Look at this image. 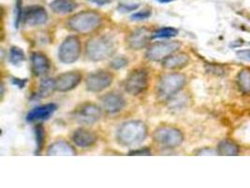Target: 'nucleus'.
Returning a JSON list of instances; mask_svg holds the SVG:
<instances>
[{
	"label": "nucleus",
	"mask_w": 250,
	"mask_h": 188,
	"mask_svg": "<svg viewBox=\"0 0 250 188\" xmlns=\"http://www.w3.org/2000/svg\"><path fill=\"white\" fill-rule=\"evenodd\" d=\"M148 135L146 124L141 120H128L124 122L116 133V141L124 146H135L146 141Z\"/></svg>",
	"instance_id": "obj_1"
},
{
	"label": "nucleus",
	"mask_w": 250,
	"mask_h": 188,
	"mask_svg": "<svg viewBox=\"0 0 250 188\" xmlns=\"http://www.w3.org/2000/svg\"><path fill=\"white\" fill-rule=\"evenodd\" d=\"M84 50L87 59L98 62L112 58L116 52V46L109 36H96L86 42Z\"/></svg>",
	"instance_id": "obj_2"
},
{
	"label": "nucleus",
	"mask_w": 250,
	"mask_h": 188,
	"mask_svg": "<svg viewBox=\"0 0 250 188\" xmlns=\"http://www.w3.org/2000/svg\"><path fill=\"white\" fill-rule=\"evenodd\" d=\"M103 23V17L94 11L77 12L68 18V29L80 34H88L98 29Z\"/></svg>",
	"instance_id": "obj_3"
},
{
	"label": "nucleus",
	"mask_w": 250,
	"mask_h": 188,
	"mask_svg": "<svg viewBox=\"0 0 250 188\" xmlns=\"http://www.w3.org/2000/svg\"><path fill=\"white\" fill-rule=\"evenodd\" d=\"M187 83V77L180 72H171L160 77L157 85V94L160 99L167 100L179 93Z\"/></svg>",
	"instance_id": "obj_4"
},
{
	"label": "nucleus",
	"mask_w": 250,
	"mask_h": 188,
	"mask_svg": "<svg viewBox=\"0 0 250 188\" xmlns=\"http://www.w3.org/2000/svg\"><path fill=\"white\" fill-rule=\"evenodd\" d=\"M148 85L149 73L145 68H138L131 70L123 83L125 92L132 96L144 94L147 90Z\"/></svg>",
	"instance_id": "obj_5"
},
{
	"label": "nucleus",
	"mask_w": 250,
	"mask_h": 188,
	"mask_svg": "<svg viewBox=\"0 0 250 188\" xmlns=\"http://www.w3.org/2000/svg\"><path fill=\"white\" fill-rule=\"evenodd\" d=\"M153 139L160 146L172 149L182 144L184 136L180 130L168 125H163L154 132Z\"/></svg>",
	"instance_id": "obj_6"
},
{
	"label": "nucleus",
	"mask_w": 250,
	"mask_h": 188,
	"mask_svg": "<svg viewBox=\"0 0 250 188\" xmlns=\"http://www.w3.org/2000/svg\"><path fill=\"white\" fill-rule=\"evenodd\" d=\"M82 53V44L76 36H68L58 49V59L64 64H71L77 61Z\"/></svg>",
	"instance_id": "obj_7"
},
{
	"label": "nucleus",
	"mask_w": 250,
	"mask_h": 188,
	"mask_svg": "<svg viewBox=\"0 0 250 188\" xmlns=\"http://www.w3.org/2000/svg\"><path fill=\"white\" fill-rule=\"evenodd\" d=\"M181 47V44L177 41L159 42L148 47L146 58L149 61H162L173 53H176Z\"/></svg>",
	"instance_id": "obj_8"
},
{
	"label": "nucleus",
	"mask_w": 250,
	"mask_h": 188,
	"mask_svg": "<svg viewBox=\"0 0 250 188\" xmlns=\"http://www.w3.org/2000/svg\"><path fill=\"white\" fill-rule=\"evenodd\" d=\"M71 116L73 120L79 124L92 125L102 117V109L95 104L84 103L76 107Z\"/></svg>",
	"instance_id": "obj_9"
},
{
	"label": "nucleus",
	"mask_w": 250,
	"mask_h": 188,
	"mask_svg": "<svg viewBox=\"0 0 250 188\" xmlns=\"http://www.w3.org/2000/svg\"><path fill=\"white\" fill-rule=\"evenodd\" d=\"M112 72L105 70H99L91 72L85 78L86 90L90 93H102L108 89L114 82Z\"/></svg>",
	"instance_id": "obj_10"
},
{
	"label": "nucleus",
	"mask_w": 250,
	"mask_h": 188,
	"mask_svg": "<svg viewBox=\"0 0 250 188\" xmlns=\"http://www.w3.org/2000/svg\"><path fill=\"white\" fill-rule=\"evenodd\" d=\"M101 105L103 110L110 115L117 114L125 108L126 102L125 97L117 92L104 94L101 98Z\"/></svg>",
	"instance_id": "obj_11"
},
{
	"label": "nucleus",
	"mask_w": 250,
	"mask_h": 188,
	"mask_svg": "<svg viewBox=\"0 0 250 188\" xmlns=\"http://www.w3.org/2000/svg\"><path fill=\"white\" fill-rule=\"evenodd\" d=\"M153 38V33L147 27H139L126 37V46L132 50H141L147 47Z\"/></svg>",
	"instance_id": "obj_12"
},
{
	"label": "nucleus",
	"mask_w": 250,
	"mask_h": 188,
	"mask_svg": "<svg viewBox=\"0 0 250 188\" xmlns=\"http://www.w3.org/2000/svg\"><path fill=\"white\" fill-rule=\"evenodd\" d=\"M48 21V13L42 6L33 5L23 9V22L28 26H38Z\"/></svg>",
	"instance_id": "obj_13"
},
{
	"label": "nucleus",
	"mask_w": 250,
	"mask_h": 188,
	"mask_svg": "<svg viewBox=\"0 0 250 188\" xmlns=\"http://www.w3.org/2000/svg\"><path fill=\"white\" fill-rule=\"evenodd\" d=\"M55 79L57 92L67 93L72 91L79 85L82 81V74L79 71L71 70L59 74Z\"/></svg>",
	"instance_id": "obj_14"
},
{
	"label": "nucleus",
	"mask_w": 250,
	"mask_h": 188,
	"mask_svg": "<svg viewBox=\"0 0 250 188\" xmlns=\"http://www.w3.org/2000/svg\"><path fill=\"white\" fill-rule=\"evenodd\" d=\"M57 109V106L56 104H46L42 106H36L26 115V120L28 122L47 120L52 115H54Z\"/></svg>",
	"instance_id": "obj_15"
},
{
	"label": "nucleus",
	"mask_w": 250,
	"mask_h": 188,
	"mask_svg": "<svg viewBox=\"0 0 250 188\" xmlns=\"http://www.w3.org/2000/svg\"><path fill=\"white\" fill-rule=\"evenodd\" d=\"M71 140L79 148H89L96 144L98 141V136L90 130L79 128L73 132Z\"/></svg>",
	"instance_id": "obj_16"
},
{
	"label": "nucleus",
	"mask_w": 250,
	"mask_h": 188,
	"mask_svg": "<svg viewBox=\"0 0 250 188\" xmlns=\"http://www.w3.org/2000/svg\"><path fill=\"white\" fill-rule=\"evenodd\" d=\"M31 70L36 76H43L47 74L51 68L50 60L47 56L41 52L31 54Z\"/></svg>",
	"instance_id": "obj_17"
},
{
	"label": "nucleus",
	"mask_w": 250,
	"mask_h": 188,
	"mask_svg": "<svg viewBox=\"0 0 250 188\" xmlns=\"http://www.w3.org/2000/svg\"><path fill=\"white\" fill-rule=\"evenodd\" d=\"M189 57L186 53H173L168 58L162 60L163 68L167 70H179L188 66Z\"/></svg>",
	"instance_id": "obj_18"
},
{
	"label": "nucleus",
	"mask_w": 250,
	"mask_h": 188,
	"mask_svg": "<svg viewBox=\"0 0 250 188\" xmlns=\"http://www.w3.org/2000/svg\"><path fill=\"white\" fill-rule=\"evenodd\" d=\"M47 155H76V150L67 141H58L49 147Z\"/></svg>",
	"instance_id": "obj_19"
},
{
	"label": "nucleus",
	"mask_w": 250,
	"mask_h": 188,
	"mask_svg": "<svg viewBox=\"0 0 250 188\" xmlns=\"http://www.w3.org/2000/svg\"><path fill=\"white\" fill-rule=\"evenodd\" d=\"M78 7L75 0H54L50 4V8L57 14H68L74 12Z\"/></svg>",
	"instance_id": "obj_20"
},
{
	"label": "nucleus",
	"mask_w": 250,
	"mask_h": 188,
	"mask_svg": "<svg viewBox=\"0 0 250 188\" xmlns=\"http://www.w3.org/2000/svg\"><path fill=\"white\" fill-rule=\"evenodd\" d=\"M57 91L56 79L54 78H44L39 87V90L33 95V98L36 100L48 98Z\"/></svg>",
	"instance_id": "obj_21"
},
{
	"label": "nucleus",
	"mask_w": 250,
	"mask_h": 188,
	"mask_svg": "<svg viewBox=\"0 0 250 188\" xmlns=\"http://www.w3.org/2000/svg\"><path fill=\"white\" fill-rule=\"evenodd\" d=\"M239 147L232 141H222L219 142L218 147H217V153L220 155H228V156H233V155H238Z\"/></svg>",
	"instance_id": "obj_22"
},
{
	"label": "nucleus",
	"mask_w": 250,
	"mask_h": 188,
	"mask_svg": "<svg viewBox=\"0 0 250 188\" xmlns=\"http://www.w3.org/2000/svg\"><path fill=\"white\" fill-rule=\"evenodd\" d=\"M35 139H36V155L42 153L45 143V129L42 124H37L35 126Z\"/></svg>",
	"instance_id": "obj_23"
},
{
	"label": "nucleus",
	"mask_w": 250,
	"mask_h": 188,
	"mask_svg": "<svg viewBox=\"0 0 250 188\" xmlns=\"http://www.w3.org/2000/svg\"><path fill=\"white\" fill-rule=\"evenodd\" d=\"M25 60V55L22 48L18 47H12L9 52V61L12 65H19Z\"/></svg>",
	"instance_id": "obj_24"
},
{
	"label": "nucleus",
	"mask_w": 250,
	"mask_h": 188,
	"mask_svg": "<svg viewBox=\"0 0 250 188\" xmlns=\"http://www.w3.org/2000/svg\"><path fill=\"white\" fill-rule=\"evenodd\" d=\"M239 87L245 93H250V70L245 69L239 72L238 77Z\"/></svg>",
	"instance_id": "obj_25"
},
{
	"label": "nucleus",
	"mask_w": 250,
	"mask_h": 188,
	"mask_svg": "<svg viewBox=\"0 0 250 188\" xmlns=\"http://www.w3.org/2000/svg\"><path fill=\"white\" fill-rule=\"evenodd\" d=\"M178 34V30L174 27H171V26H167V27H162L159 28L157 31H155L153 33V38L155 39H170L172 37Z\"/></svg>",
	"instance_id": "obj_26"
},
{
	"label": "nucleus",
	"mask_w": 250,
	"mask_h": 188,
	"mask_svg": "<svg viewBox=\"0 0 250 188\" xmlns=\"http://www.w3.org/2000/svg\"><path fill=\"white\" fill-rule=\"evenodd\" d=\"M127 64H128V59L125 58L124 56L116 57V58L113 59V60L110 62L111 68H113L114 70L123 69V68H125Z\"/></svg>",
	"instance_id": "obj_27"
},
{
	"label": "nucleus",
	"mask_w": 250,
	"mask_h": 188,
	"mask_svg": "<svg viewBox=\"0 0 250 188\" xmlns=\"http://www.w3.org/2000/svg\"><path fill=\"white\" fill-rule=\"evenodd\" d=\"M15 27L18 28L19 24L23 21V9L22 7V0H16V5H15Z\"/></svg>",
	"instance_id": "obj_28"
},
{
	"label": "nucleus",
	"mask_w": 250,
	"mask_h": 188,
	"mask_svg": "<svg viewBox=\"0 0 250 188\" xmlns=\"http://www.w3.org/2000/svg\"><path fill=\"white\" fill-rule=\"evenodd\" d=\"M152 12L150 10H143L140 12H137L131 15V20L133 21H143L149 18L151 16Z\"/></svg>",
	"instance_id": "obj_29"
},
{
	"label": "nucleus",
	"mask_w": 250,
	"mask_h": 188,
	"mask_svg": "<svg viewBox=\"0 0 250 188\" xmlns=\"http://www.w3.org/2000/svg\"><path fill=\"white\" fill-rule=\"evenodd\" d=\"M139 8V5H134V4H121L118 6V10L122 12H129L136 11Z\"/></svg>",
	"instance_id": "obj_30"
},
{
	"label": "nucleus",
	"mask_w": 250,
	"mask_h": 188,
	"mask_svg": "<svg viewBox=\"0 0 250 188\" xmlns=\"http://www.w3.org/2000/svg\"><path fill=\"white\" fill-rule=\"evenodd\" d=\"M129 155H151V151L147 148L144 149H138V150H133L129 153Z\"/></svg>",
	"instance_id": "obj_31"
},
{
	"label": "nucleus",
	"mask_w": 250,
	"mask_h": 188,
	"mask_svg": "<svg viewBox=\"0 0 250 188\" xmlns=\"http://www.w3.org/2000/svg\"><path fill=\"white\" fill-rule=\"evenodd\" d=\"M237 57L239 59L250 62V50H240L237 52Z\"/></svg>",
	"instance_id": "obj_32"
},
{
	"label": "nucleus",
	"mask_w": 250,
	"mask_h": 188,
	"mask_svg": "<svg viewBox=\"0 0 250 188\" xmlns=\"http://www.w3.org/2000/svg\"><path fill=\"white\" fill-rule=\"evenodd\" d=\"M217 153H218L217 151L207 148V149H203V150L199 151L197 153V155H216Z\"/></svg>",
	"instance_id": "obj_33"
},
{
	"label": "nucleus",
	"mask_w": 250,
	"mask_h": 188,
	"mask_svg": "<svg viewBox=\"0 0 250 188\" xmlns=\"http://www.w3.org/2000/svg\"><path fill=\"white\" fill-rule=\"evenodd\" d=\"M26 82H27L26 79H23V80H22V79H20V78H12V83H13L14 85H16L17 87H19L20 89L24 88Z\"/></svg>",
	"instance_id": "obj_34"
},
{
	"label": "nucleus",
	"mask_w": 250,
	"mask_h": 188,
	"mask_svg": "<svg viewBox=\"0 0 250 188\" xmlns=\"http://www.w3.org/2000/svg\"><path fill=\"white\" fill-rule=\"evenodd\" d=\"M92 3H95L99 6H104V5H107L111 2V0H89Z\"/></svg>",
	"instance_id": "obj_35"
},
{
	"label": "nucleus",
	"mask_w": 250,
	"mask_h": 188,
	"mask_svg": "<svg viewBox=\"0 0 250 188\" xmlns=\"http://www.w3.org/2000/svg\"><path fill=\"white\" fill-rule=\"evenodd\" d=\"M157 1L161 3V4H168V3H171V2H173L175 0H157Z\"/></svg>",
	"instance_id": "obj_36"
}]
</instances>
